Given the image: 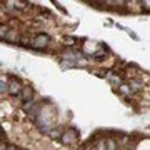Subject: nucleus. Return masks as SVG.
<instances>
[{
	"mask_svg": "<svg viewBox=\"0 0 150 150\" xmlns=\"http://www.w3.org/2000/svg\"><path fill=\"white\" fill-rule=\"evenodd\" d=\"M0 139H2V132H0Z\"/></svg>",
	"mask_w": 150,
	"mask_h": 150,
	"instance_id": "nucleus-14",
	"label": "nucleus"
},
{
	"mask_svg": "<svg viewBox=\"0 0 150 150\" xmlns=\"http://www.w3.org/2000/svg\"><path fill=\"white\" fill-rule=\"evenodd\" d=\"M8 30H10V27H8V25H5V23H0V38H5V35L8 33Z\"/></svg>",
	"mask_w": 150,
	"mask_h": 150,
	"instance_id": "nucleus-9",
	"label": "nucleus"
},
{
	"mask_svg": "<svg viewBox=\"0 0 150 150\" xmlns=\"http://www.w3.org/2000/svg\"><path fill=\"white\" fill-rule=\"evenodd\" d=\"M83 150H93V142H90V144L83 145Z\"/></svg>",
	"mask_w": 150,
	"mask_h": 150,
	"instance_id": "nucleus-10",
	"label": "nucleus"
},
{
	"mask_svg": "<svg viewBox=\"0 0 150 150\" xmlns=\"http://www.w3.org/2000/svg\"><path fill=\"white\" fill-rule=\"evenodd\" d=\"M18 98H20L23 103L33 100V88H32V87H23L22 92H20V95H18Z\"/></svg>",
	"mask_w": 150,
	"mask_h": 150,
	"instance_id": "nucleus-3",
	"label": "nucleus"
},
{
	"mask_svg": "<svg viewBox=\"0 0 150 150\" xmlns=\"http://www.w3.org/2000/svg\"><path fill=\"white\" fill-rule=\"evenodd\" d=\"M22 88H23V87H22V83L17 80V79H12V80L8 82V92H10L12 95L18 97L20 95V92H22Z\"/></svg>",
	"mask_w": 150,
	"mask_h": 150,
	"instance_id": "nucleus-4",
	"label": "nucleus"
},
{
	"mask_svg": "<svg viewBox=\"0 0 150 150\" xmlns=\"http://www.w3.org/2000/svg\"><path fill=\"white\" fill-rule=\"evenodd\" d=\"M120 150H129V149H120Z\"/></svg>",
	"mask_w": 150,
	"mask_h": 150,
	"instance_id": "nucleus-13",
	"label": "nucleus"
},
{
	"mask_svg": "<svg viewBox=\"0 0 150 150\" xmlns=\"http://www.w3.org/2000/svg\"><path fill=\"white\" fill-rule=\"evenodd\" d=\"M64 43H65V45H69V47H74L75 43H77V38L70 37V35H65V37H64Z\"/></svg>",
	"mask_w": 150,
	"mask_h": 150,
	"instance_id": "nucleus-7",
	"label": "nucleus"
},
{
	"mask_svg": "<svg viewBox=\"0 0 150 150\" xmlns=\"http://www.w3.org/2000/svg\"><path fill=\"white\" fill-rule=\"evenodd\" d=\"M7 149V144L5 142H0V150H5Z\"/></svg>",
	"mask_w": 150,
	"mask_h": 150,
	"instance_id": "nucleus-11",
	"label": "nucleus"
},
{
	"mask_svg": "<svg viewBox=\"0 0 150 150\" xmlns=\"http://www.w3.org/2000/svg\"><path fill=\"white\" fill-rule=\"evenodd\" d=\"M60 140H62V144H65V145H72V144H75V142L79 140V132H77L75 129H72V127H69L67 130H64Z\"/></svg>",
	"mask_w": 150,
	"mask_h": 150,
	"instance_id": "nucleus-2",
	"label": "nucleus"
},
{
	"mask_svg": "<svg viewBox=\"0 0 150 150\" xmlns=\"http://www.w3.org/2000/svg\"><path fill=\"white\" fill-rule=\"evenodd\" d=\"M5 150H17V149H15V147H12V145H10V147H8V149H5Z\"/></svg>",
	"mask_w": 150,
	"mask_h": 150,
	"instance_id": "nucleus-12",
	"label": "nucleus"
},
{
	"mask_svg": "<svg viewBox=\"0 0 150 150\" xmlns=\"http://www.w3.org/2000/svg\"><path fill=\"white\" fill-rule=\"evenodd\" d=\"M48 43H50V37H48L47 33H37V35H33V38L30 40V47L33 48H40L43 50L45 47H48Z\"/></svg>",
	"mask_w": 150,
	"mask_h": 150,
	"instance_id": "nucleus-1",
	"label": "nucleus"
},
{
	"mask_svg": "<svg viewBox=\"0 0 150 150\" xmlns=\"http://www.w3.org/2000/svg\"><path fill=\"white\" fill-rule=\"evenodd\" d=\"M129 87H130V90H132V93H137V92H140L144 88V83H142L139 79H134V80H130Z\"/></svg>",
	"mask_w": 150,
	"mask_h": 150,
	"instance_id": "nucleus-5",
	"label": "nucleus"
},
{
	"mask_svg": "<svg viewBox=\"0 0 150 150\" xmlns=\"http://www.w3.org/2000/svg\"><path fill=\"white\" fill-rule=\"evenodd\" d=\"M62 134H64V129H57V130H48V135L50 137H54V139H59L62 137Z\"/></svg>",
	"mask_w": 150,
	"mask_h": 150,
	"instance_id": "nucleus-8",
	"label": "nucleus"
},
{
	"mask_svg": "<svg viewBox=\"0 0 150 150\" xmlns=\"http://www.w3.org/2000/svg\"><path fill=\"white\" fill-rule=\"evenodd\" d=\"M105 149L107 150H120V145H117L115 139H105Z\"/></svg>",
	"mask_w": 150,
	"mask_h": 150,
	"instance_id": "nucleus-6",
	"label": "nucleus"
}]
</instances>
